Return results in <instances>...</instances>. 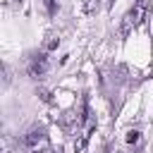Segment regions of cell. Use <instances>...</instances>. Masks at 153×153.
I'll return each instance as SVG.
<instances>
[{"label":"cell","mask_w":153,"mask_h":153,"mask_svg":"<svg viewBox=\"0 0 153 153\" xmlns=\"http://www.w3.org/2000/svg\"><path fill=\"white\" fill-rule=\"evenodd\" d=\"M43 136H45L43 129H41V127H33V129H29V134L22 139V143H24V146H36L38 141H43Z\"/></svg>","instance_id":"cell-3"},{"label":"cell","mask_w":153,"mask_h":153,"mask_svg":"<svg viewBox=\"0 0 153 153\" xmlns=\"http://www.w3.org/2000/svg\"><path fill=\"white\" fill-rule=\"evenodd\" d=\"M5 81H7V76H5V67L0 65V84H5Z\"/></svg>","instance_id":"cell-9"},{"label":"cell","mask_w":153,"mask_h":153,"mask_svg":"<svg viewBox=\"0 0 153 153\" xmlns=\"http://www.w3.org/2000/svg\"><path fill=\"white\" fill-rule=\"evenodd\" d=\"M45 2V7H48V12L50 14H55V10H57V5H55V0H43Z\"/></svg>","instance_id":"cell-7"},{"label":"cell","mask_w":153,"mask_h":153,"mask_svg":"<svg viewBox=\"0 0 153 153\" xmlns=\"http://www.w3.org/2000/svg\"><path fill=\"white\" fill-rule=\"evenodd\" d=\"M48 69V57L45 53H38V55H31V65H29V74L33 79H41Z\"/></svg>","instance_id":"cell-2"},{"label":"cell","mask_w":153,"mask_h":153,"mask_svg":"<svg viewBox=\"0 0 153 153\" xmlns=\"http://www.w3.org/2000/svg\"><path fill=\"white\" fill-rule=\"evenodd\" d=\"M0 153H12V141H10V136H0Z\"/></svg>","instance_id":"cell-6"},{"label":"cell","mask_w":153,"mask_h":153,"mask_svg":"<svg viewBox=\"0 0 153 153\" xmlns=\"http://www.w3.org/2000/svg\"><path fill=\"white\" fill-rule=\"evenodd\" d=\"M146 14H148V0H139V2L122 17V24H120V31H117L120 38H127V36L146 19Z\"/></svg>","instance_id":"cell-1"},{"label":"cell","mask_w":153,"mask_h":153,"mask_svg":"<svg viewBox=\"0 0 153 153\" xmlns=\"http://www.w3.org/2000/svg\"><path fill=\"white\" fill-rule=\"evenodd\" d=\"M57 43H60V41H57L55 36H48V38H45V43H43V53H50V50H55V48H57Z\"/></svg>","instance_id":"cell-4"},{"label":"cell","mask_w":153,"mask_h":153,"mask_svg":"<svg viewBox=\"0 0 153 153\" xmlns=\"http://www.w3.org/2000/svg\"><path fill=\"white\" fill-rule=\"evenodd\" d=\"M84 12H86V14L98 12V0H84Z\"/></svg>","instance_id":"cell-5"},{"label":"cell","mask_w":153,"mask_h":153,"mask_svg":"<svg viewBox=\"0 0 153 153\" xmlns=\"http://www.w3.org/2000/svg\"><path fill=\"white\" fill-rule=\"evenodd\" d=\"M127 141H129V143H136V141H139V131H129V134H127Z\"/></svg>","instance_id":"cell-8"}]
</instances>
